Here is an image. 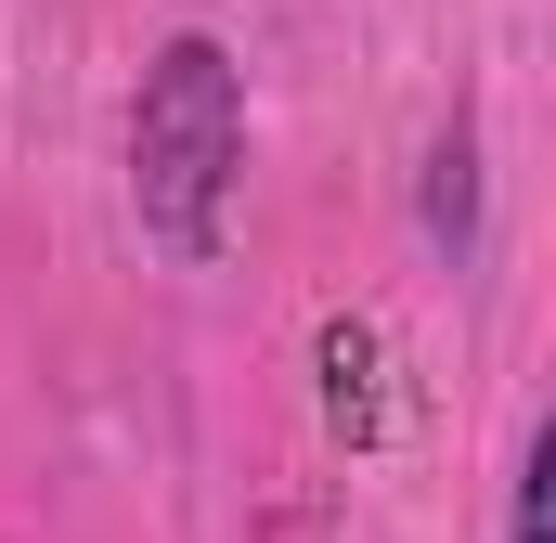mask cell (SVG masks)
Here are the masks:
<instances>
[{
	"label": "cell",
	"mask_w": 556,
	"mask_h": 543,
	"mask_svg": "<svg viewBox=\"0 0 556 543\" xmlns=\"http://www.w3.org/2000/svg\"><path fill=\"white\" fill-rule=\"evenodd\" d=\"M544 479H556V440L518 453V543H544Z\"/></svg>",
	"instance_id": "obj_3"
},
{
	"label": "cell",
	"mask_w": 556,
	"mask_h": 543,
	"mask_svg": "<svg viewBox=\"0 0 556 543\" xmlns=\"http://www.w3.org/2000/svg\"><path fill=\"white\" fill-rule=\"evenodd\" d=\"M466 220H479V142L440 130V155H427V233H440V247H466Z\"/></svg>",
	"instance_id": "obj_2"
},
{
	"label": "cell",
	"mask_w": 556,
	"mask_h": 543,
	"mask_svg": "<svg viewBox=\"0 0 556 543\" xmlns=\"http://www.w3.org/2000/svg\"><path fill=\"white\" fill-rule=\"evenodd\" d=\"M247 181V78L220 39H168L130 91V207L181 272L220 260V207Z\"/></svg>",
	"instance_id": "obj_1"
}]
</instances>
